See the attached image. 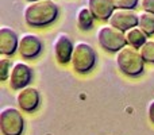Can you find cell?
Returning a JSON list of instances; mask_svg holds the SVG:
<instances>
[{"label":"cell","instance_id":"cell-1","mask_svg":"<svg viewBox=\"0 0 154 135\" xmlns=\"http://www.w3.org/2000/svg\"><path fill=\"white\" fill-rule=\"evenodd\" d=\"M60 14V8L54 0H35L24 7V22L31 27H45L53 23Z\"/></svg>","mask_w":154,"mask_h":135},{"label":"cell","instance_id":"cell-2","mask_svg":"<svg viewBox=\"0 0 154 135\" xmlns=\"http://www.w3.org/2000/svg\"><path fill=\"white\" fill-rule=\"evenodd\" d=\"M116 65L123 74L128 77H138L143 73L145 60L137 48L126 45L116 54Z\"/></svg>","mask_w":154,"mask_h":135},{"label":"cell","instance_id":"cell-3","mask_svg":"<svg viewBox=\"0 0 154 135\" xmlns=\"http://www.w3.org/2000/svg\"><path fill=\"white\" fill-rule=\"evenodd\" d=\"M96 61H97V56H96V51L92 48V45L87 42L76 43L70 62L77 73L85 74L91 72L96 65Z\"/></svg>","mask_w":154,"mask_h":135},{"label":"cell","instance_id":"cell-4","mask_svg":"<svg viewBox=\"0 0 154 135\" xmlns=\"http://www.w3.org/2000/svg\"><path fill=\"white\" fill-rule=\"evenodd\" d=\"M97 42L106 51L118 53L127 45L126 32L114 26H103L97 31Z\"/></svg>","mask_w":154,"mask_h":135},{"label":"cell","instance_id":"cell-5","mask_svg":"<svg viewBox=\"0 0 154 135\" xmlns=\"http://www.w3.org/2000/svg\"><path fill=\"white\" fill-rule=\"evenodd\" d=\"M24 119L20 111L14 107H5L0 111V131L3 135H22Z\"/></svg>","mask_w":154,"mask_h":135},{"label":"cell","instance_id":"cell-6","mask_svg":"<svg viewBox=\"0 0 154 135\" xmlns=\"http://www.w3.org/2000/svg\"><path fill=\"white\" fill-rule=\"evenodd\" d=\"M32 69L24 62H16L12 65L10 77H8V84L12 89L20 91L23 88L29 87V84L32 80Z\"/></svg>","mask_w":154,"mask_h":135},{"label":"cell","instance_id":"cell-7","mask_svg":"<svg viewBox=\"0 0 154 135\" xmlns=\"http://www.w3.org/2000/svg\"><path fill=\"white\" fill-rule=\"evenodd\" d=\"M108 23L122 31L133 29L138 26V14L131 8H115L111 18L108 19Z\"/></svg>","mask_w":154,"mask_h":135},{"label":"cell","instance_id":"cell-8","mask_svg":"<svg viewBox=\"0 0 154 135\" xmlns=\"http://www.w3.org/2000/svg\"><path fill=\"white\" fill-rule=\"evenodd\" d=\"M54 57H56L57 62L61 65H66L68 62L72 61L73 50H75V43H73L72 38L68 34H60L54 41Z\"/></svg>","mask_w":154,"mask_h":135},{"label":"cell","instance_id":"cell-9","mask_svg":"<svg viewBox=\"0 0 154 135\" xmlns=\"http://www.w3.org/2000/svg\"><path fill=\"white\" fill-rule=\"evenodd\" d=\"M43 49V43L37 35L34 34H24L19 38L18 51L22 58L32 60L41 54Z\"/></svg>","mask_w":154,"mask_h":135},{"label":"cell","instance_id":"cell-10","mask_svg":"<svg viewBox=\"0 0 154 135\" xmlns=\"http://www.w3.org/2000/svg\"><path fill=\"white\" fill-rule=\"evenodd\" d=\"M41 96L35 88L26 87L20 89L16 95V103H18L19 108L24 112H32L38 108L39 106Z\"/></svg>","mask_w":154,"mask_h":135},{"label":"cell","instance_id":"cell-11","mask_svg":"<svg viewBox=\"0 0 154 135\" xmlns=\"http://www.w3.org/2000/svg\"><path fill=\"white\" fill-rule=\"evenodd\" d=\"M18 46H19L18 34L11 27L3 26L0 29V53L3 56L11 57L18 50Z\"/></svg>","mask_w":154,"mask_h":135},{"label":"cell","instance_id":"cell-12","mask_svg":"<svg viewBox=\"0 0 154 135\" xmlns=\"http://www.w3.org/2000/svg\"><path fill=\"white\" fill-rule=\"evenodd\" d=\"M88 7L99 20H108L116 8L114 0H88Z\"/></svg>","mask_w":154,"mask_h":135},{"label":"cell","instance_id":"cell-13","mask_svg":"<svg viewBox=\"0 0 154 135\" xmlns=\"http://www.w3.org/2000/svg\"><path fill=\"white\" fill-rule=\"evenodd\" d=\"M95 15L92 14V11L89 10V7H82L77 12V18H76V22H77V26H79L80 30H91L93 26V22H95Z\"/></svg>","mask_w":154,"mask_h":135},{"label":"cell","instance_id":"cell-14","mask_svg":"<svg viewBox=\"0 0 154 135\" xmlns=\"http://www.w3.org/2000/svg\"><path fill=\"white\" fill-rule=\"evenodd\" d=\"M126 41H127V45L139 49L147 41V35L137 26L126 31Z\"/></svg>","mask_w":154,"mask_h":135},{"label":"cell","instance_id":"cell-15","mask_svg":"<svg viewBox=\"0 0 154 135\" xmlns=\"http://www.w3.org/2000/svg\"><path fill=\"white\" fill-rule=\"evenodd\" d=\"M138 27L147 37H152L154 34V14L147 11H142L141 14H138Z\"/></svg>","mask_w":154,"mask_h":135},{"label":"cell","instance_id":"cell-16","mask_svg":"<svg viewBox=\"0 0 154 135\" xmlns=\"http://www.w3.org/2000/svg\"><path fill=\"white\" fill-rule=\"evenodd\" d=\"M139 51H141L142 58L145 60V62L154 64V41L147 39L146 42L139 48Z\"/></svg>","mask_w":154,"mask_h":135},{"label":"cell","instance_id":"cell-17","mask_svg":"<svg viewBox=\"0 0 154 135\" xmlns=\"http://www.w3.org/2000/svg\"><path fill=\"white\" fill-rule=\"evenodd\" d=\"M11 69H12V62L10 58L4 57V58L0 60V80L2 81H5L10 77Z\"/></svg>","mask_w":154,"mask_h":135},{"label":"cell","instance_id":"cell-18","mask_svg":"<svg viewBox=\"0 0 154 135\" xmlns=\"http://www.w3.org/2000/svg\"><path fill=\"white\" fill-rule=\"evenodd\" d=\"M114 4L116 8H134L139 4V0H114Z\"/></svg>","mask_w":154,"mask_h":135},{"label":"cell","instance_id":"cell-19","mask_svg":"<svg viewBox=\"0 0 154 135\" xmlns=\"http://www.w3.org/2000/svg\"><path fill=\"white\" fill-rule=\"evenodd\" d=\"M139 5H141L142 11L154 14V0H139Z\"/></svg>","mask_w":154,"mask_h":135},{"label":"cell","instance_id":"cell-20","mask_svg":"<svg viewBox=\"0 0 154 135\" xmlns=\"http://www.w3.org/2000/svg\"><path fill=\"white\" fill-rule=\"evenodd\" d=\"M147 116L152 123H154V100H152L147 106Z\"/></svg>","mask_w":154,"mask_h":135},{"label":"cell","instance_id":"cell-21","mask_svg":"<svg viewBox=\"0 0 154 135\" xmlns=\"http://www.w3.org/2000/svg\"><path fill=\"white\" fill-rule=\"evenodd\" d=\"M27 2H35V0H27Z\"/></svg>","mask_w":154,"mask_h":135}]
</instances>
